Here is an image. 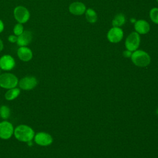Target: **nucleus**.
<instances>
[{
    "instance_id": "obj_1",
    "label": "nucleus",
    "mask_w": 158,
    "mask_h": 158,
    "mask_svg": "<svg viewBox=\"0 0 158 158\" xmlns=\"http://www.w3.org/2000/svg\"><path fill=\"white\" fill-rule=\"evenodd\" d=\"M35 135V130L28 125L20 124L14 128V136L20 142L27 143L33 141Z\"/></svg>"
},
{
    "instance_id": "obj_2",
    "label": "nucleus",
    "mask_w": 158,
    "mask_h": 158,
    "mask_svg": "<svg viewBox=\"0 0 158 158\" xmlns=\"http://www.w3.org/2000/svg\"><path fill=\"white\" fill-rule=\"evenodd\" d=\"M18 77L14 73L10 72H4L0 74V87L9 89L17 87L19 83Z\"/></svg>"
},
{
    "instance_id": "obj_3",
    "label": "nucleus",
    "mask_w": 158,
    "mask_h": 158,
    "mask_svg": "<svg viewBox=\"0 0 158 158\" xmlns=\"http://www.w3.org/2000/svg\"><path fill=\"white\" fill-rule=\"evenodd\" d=\"M131 59L135 65L140 67H146L151 62L149 55L143 50H136L133 51L131 56Z\"/></svg>"
},
{
    "instance_id": "obj_4",
    "label": "nucleus",
    "mask_w": 158,
    "mask_h": 158,
    "mask_svg": "<svg viewBox=\"0 0 158 158\" xmlns=\"http://www.w3.org/2000/svg\"><path fill=\"white\" fill-rule=\"evenodd\" d=\"M14 127L13 124L7 120L0 122V139L7 140L14 136Z\"/></svg>"
},
{
    "instance_id": "obj_5",
    "label": "nucleus",
    "mask_w": 158,
    "mask_h": 158,
    "mask_svg": "<svg viewBox=\"0 0 158 158\" xmlns=\"http://www.w3.org/2000/svg\"><path fill=\"white\" fill-rule=\"evenodd\" d=\"M13 14L16 21L22 24L27 22L30 17V11L23 6H16L14 9Z\"/></svg>"
},
{
    "instance_id": "obj_6",
    "label": "nucleus",
    "mask_w": 158,
    "mask_h": 158,
    "mask_svg": "<svg viewBox=\"0 0 158 158\" xmlns=\"http://www.w3.org/2000/svg\"><path fill=\"white\" fill-rule=\"evenodd\" d=\"M33 141L35 143L41 147L50 146L53 142V138L51 134L46 131H39L35 133Z\"/></svg>"
},
{
    "instance_id": "obj_7",
    "label": "nucleus",
    "mask_w": 158,
    "mask_h": 158,
    "mask_svg": "<svg viewBox=\"0 0 158 158\" xmlns=\"http://www.w3.org/2000/svg\"><path fill=\"white\" fill-rule=\"evenodd\" d=\"M38 83V80L35 76L28 75L23 77L19 80L18 86L22 90L30 91L34 89Z\"/></svg>"
},
{
    "instance_id": "obj_8",
    "label": "nucleus",
    "mask_w": 158,
    "mask_h": 158,
    "mask_svg": "<svg viewBox=\"0 0 158 158\" xmlns=\"http://www.w3.org/2000/svg\"><path fill=\"white\" fill-rule=\"evenodd\" d=\"M140 43V36L137 32L131 33L125 40V47L127 50L130 51H136Z\"/></svg>"
},
{
    "instance_id": "obj_9",
    "label": "nucleus",
    "mask_w": 158,
    "mask_h": 158,
    "mask_svg": "<svg viewBox=\"0 0 158 158\" xmlns=\"http://www.w3.org/2000/svg\"><path fill=\"white\" fill-rule=\"evenodd\" d=\"M15 60L10 54H4L0 57V69L5 72L13 70L15 67Z\"/></svg>"
},
{
    "instance_id": "obj_10",
    "label": "nucleus",
    "mask_w": 158,
    "mask_h": 158,
    "mask_svg": "<svg viewBox=\"0 0 158 158\" xmlns=\"http://www.w3.org/2000/svg\"><path fill=\"white\" fill-rule=\"evenodd\" d=\"M123 36V32L119 27H113L110 28L107 35L108 40L113 43H118L120 41Z\"/></svg>"
},
{
    "instance_id": "obj_11",
    "label": "nucleus",
    "mask_w": 158,
    "mask_h": 158,
    "mask_svg": "<svg viewBox=\"0 0 158 158\" xmlns=\"http://www.w3.org/2000/svg\"><path fill=\"white\" fill-rule=\"evenodd\" d=\"M17 55L19 59L23 62H29L33 58V52L27 46H20L17 51Z\"/></svg>"
},
{
    "instance_id": "obj_12",
    "label": "nucleus",
    "mask_w": 158,
    "mask_h": 158,
    "mask_svg": "<svg viewBox=\"0 0 158 158\" xmlns=\"http://www.w3.org/2000/svg\"><path fill=\"white\" fill-rule=\"evenodd\" d=\"M33 40V33L31 31L24 30V31L17 36V44L20 46H27L29 45Z\"/></svg>"
},
{
    "instance_id": "obj_13",
    "label": "nucleus",
    "mask_w": 158,
    "mask_h": 158,
    "mask_svg": "<svg viewBox=\"0 0 158 158\" xmlns=\"http://www.w3.org/2000/svg\"><path fill=\"white\" fill-rule=\"evenodd\" d=\"M69 12L75 15H81L85 13L86 10L85 5L81 2H74L69 7Z\"/></svg>"
},
{
    "instance_id": "obj_14",
    "label": "nucleus",
    "mask_w": 158,
    "mask_h": 158,
    "mask_svg": "<svg viewBox=\"0 0 158 158\" xmlns=\"http://www.w3.org/2000/svg\"><path fill=\"white\" fill-rule=\"evenodd\" d=\"M136 32L138 34H146L150 30V25L148 22L144 20H138L135 22L134 25Z\"/></svg>"
},
{
    "instance_id": "obj_15",
    "label": "nucleus",
    "mask_w": 158,
    "mask_h": 158,
    "mask_svg": "<svg viewBox=\"0 0 158 158\" xmlns=\"http://www.w3.org/2000/svg\"><path fill=\"white\" fill-rule=\"evenodd\" d=\"M20 94V89L18 87L7 89L4 94V98L8 101H11L19 97Z\"/></svg>"
},
{
    "instance_id": "obj_16",
    "label": "nucleus",
    "mask_w": 158,
    "mask_h": 158,
    "mask_svg": "<svg viewBox=\"0 0 158 158\" xmlns=\"http://www.w3.org/2000/svg\"><path fill=\"white\" fill-rule=\"evenodd\" d=\"M125 22V17L123 14L116 15L112 21V24L114 27H120Z\"/></svg>"
},
{
    "instance_id": "obj_17",
    "label": "nucleus",
    "mask_w": 158,
    "mask_h": 158,
    "mask_svg": "<svg viewBox=\"0 0 158 158\" xmlns=\"http://www.w3.org/2000/svg\"><path fill=\"white\" fill-rule=\"evenodd\" d=\"M85 16L88 22L93 23L97 21L98 16L96 12L92 9H88L85 11Z\"/></svg>"
},
{
    "instance_id": "obj_18",
    "label": "nucleus",
    "mask_w": 158,
    "mask_h": 158,
    "mask_svg": "<svg viewBox=\"0 0 158 158\" xmlns=\"http://www.w3.org/2000/svg\"><path fill=\"white\" fill-rule=\"evenodd\" d=\"M10 109L6 105L0 107V117L3 120H7L10 116Z\"/></svg>"
},
{
    "instance_id": "obj_19",
    "label": "nucleus",
    "mask_w": 158,
    "mask_h": 158,
    "mask_svg": "<svg viewBox=\"0 0 158 158\" xmlns=\"http://www.w3.org/2000/svg\"><path fill=\"white\" fill-rule=\"evenodd\" d=\"M149 17L154 23L158 24V8L154 7L151 9L149 12Z\"/></svg>"
},
{
    "instance_id": "obj_20",
    "label": "nucleus",
    "mask_w": 158,
    "mask_h": 158,
    "mask_svg": "<svg viewBox=\"0 0 158 158\" xmlns=\"http://www.w3.org/2000/svg\"><path fill=\"white\" fill-rule=\"evenodd\" d=\"M24 30H25L24 27H23V24L20 23H16L13 28L14 35H15L17 36H19L20 35H21L24 31Z\"/></svg>"
},
{
    "instance_id": "obj_21",
    "label": "nucleus",
    "mask_w": 158,
    "mask_h": 158,
    "mask_svg": "<svg viewBox=\"0 0 158 158\" xmlns=\"http://www.w3.org/2000/svg\"><path fill=\"white\" fill-rule=\"evenodd\" d=\"M7 40H8V41L11 43H16L17 40V36H16L15 35H10L8 36Z\"/></svg>"
},
{
    "instance_id": "obj_22",
    "label": "nucleus",
    "mask_w": 158,
    "mask_h": 158,
    "mask_svg": "<svg viewBox=\"0 0 158 158\" xmlns=\"http://www.w3.org/2000/svg\"><path fill=\"white\" fill-rule=\"evenodd\" d=\"M132 53H131V51H128V50H126V51H124L123 52V55L125 57H131V56Z\"/></svg>"
},
{
    "instance_id": "obj_23",
    "label": "nucleus",
    "mask_w": 158,
    "mask_h": 158,
    "mask_svg": "<svg viewBox=\"0 0 158 158\" xmlns=\"http://www.w3.org/2000/svg\"><path fill=\"white\" fill-rule=\"evenodd\" d=\"M4 22L2 21L1 19H0V33L4 31Z\"/></svg>"
},
{
    "instance_id": "obj_24",
    "label": "nucleus",
    "mask_w": 158,
    "mask_h": 158,
    "mask_svg": "<svg viewBox=\"0 0 158 158\" xmlns=\"http://www.w3.org/2000/svg\"><path fill=\"white\" fill-rule=\"evenodd\" d=\"M4 49V43L3 41H2V40L0 38V52L2 51Z\"/></svg>"
},
{
    "instance_id": "obj_25",
    "label": "nucleus",
    "mask_w": 158,
    "mask_h": 158,
    "mask_svg": "<svg viewBox=\"0 0 158 158\" xmlns=\"http://www.w3.org/2000/svg\"><path fill=\"white\" fill-rule=\"evenodd\" d=\"M156 113H157V114L158 115V109L156 110Z\"/></svg>"
},
{
    "instance_id": "obj_26",
    "label": "nucleus",
    "mask_w": 158,
    "mask_h": 158,
    "mask_svg": "<svg viewBox=\"0 0 158 158\" xmlns=\"http://www.w3.org/2000/svg\"><path fill=\"white\" fill-rule=\"evenodd\" d=\"M0 74H1V69H0Z\"/></svg>"
},
{
    "instance_id": "obj_27",
    "label": "nucleus",
    "mask_w": 158,
    "mask_h": 158,
    "mask_svg": "<svg viewBox=\"0 0 158 158\" xmlns=\"http://www.w3.org/2000/svg\"><path fill=\"white\" fill-rule=\"evenodd\" d=\"M157 2H158V0H157Z\"/></svg>"
}]
</instances>
